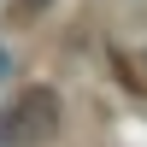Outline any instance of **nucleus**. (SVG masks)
<instances>
[{"instance_id": "f257e3e1", "label": "nucleus", "mask_w": 147, "mask_h": 147, "mask_svg": "<svg viewBox=\"0 0 147 147\" xmlns=\"http://www.w3.org/2000/svg\"><path fill=\"white\" fill-rule=\"evenodd\" d=\"M53 129H59V94L47 88V82H35V88H24L18 100L6 106V118H0V147H41Z\"/></svg>"}, {"instance_id": "f03ea898", "label": "nucleus", "mask_w": 147, "mask_h": 147, "mask_svg": "<svg viewBox=\"0 0 147 147\" xmlns=\"http://www.w3.org/2000/svg\"><path fill=\"white\" fill-rule=\"evenodd\" d=\"M41 6H47V0H24V12H41Z\"/></svg>"}]
</instances>
